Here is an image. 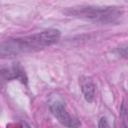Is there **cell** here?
Returning <instances> with one entry per match:
<instances>
[{"instance_id":"obj_1","label":"cell","mask_w":128,"mask_h":128,"mask_svg":"<svg viewBox=\"0 0 128 128\" xmlns=\"http://www.w3.org/2000/svg\"><path fill=\"white\" fill-rule=\"evenodd\" d=\"M59 38L60 32L55 29H50L22 38L0 42V58L13 57L19 54L41 50L53 45L59 40Z\"/></svg>"},{"instance_id":"obj_2","label":"cell","mask_w":128,"mask_h":128,"mask_svg":"<svg viewBox=\"0 0 128 128\" xmlns=\"http://www.w3.org/2000/svg\"><path fill=\"white\" fill-rule=\"evenodd\" d=\"M72 13L78 17L100 21H113L120 16L119 11L114 7H80V9H74Z\"/></svg>"},{"instance_id":"obj_3","label":"cell","mask_w":128,"mask_h":128,"mask_svg":"<svg viewBox=\"0 0 128 128\" xmlns=\"http://www.w3.org/2000/svg\"><path fill=\"white\" fill-rule=\"evenodd\" d=\"M50 110L52 114L57 118V120L64 126L68 128H78L81 123L78 119L71 116L65 106V104L62 101H54L50 105Z\"/></svg>"},{"instance_id":"obj_4","label":"cell","mask_w":128,"mask_h":128,"mask_svg":"<svg viewBox=\"0 0 128 128\" xmlns=\"http://www.w3.org/2000/svg\"><path fill=\"white\" fill-rule=\"evenodd\" d=\"M82 91L86 100L88 102H92L95 97V85L90 80H87L82 83Z\"/></svg>"},{"instance_id":"obj_5","label":"cell","mask_w":128,"mask_h":128,"mask_svg":"<svg viewBox=\"0 0 128 128\" xmlns=\"http://www.w3.org/2000/svg\"><path fill=\"white\" fill-rule=\"evenodd\" d=\"M99 128H109V125H108V122L105 118H102L99 122Z\"/></svg>"},{"instance_id":"obj_6","label":"cell","mask_w":128,"mask_h":128,"mask_svg":"<svg viewBox=\"0 0 128 128\" xmlns=\"http://www.w3.org/2000/svg\"><path fill=\"white\" fill-rule=\"evenodd\" d=\"M122 128H126V124H125V123H124V125H123V127H122Z\"/></svg>"}]
</instances>
